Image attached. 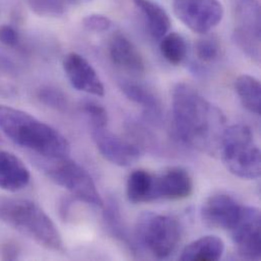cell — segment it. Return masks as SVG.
Listing matches in <instances>:
<instances>
[{
	"label": "cell",
	"mask_w": 261,
	"mask_h": 261,
	"mask_svg": "<svg viewBox=\"0 0 261 261\" xmlns=\"http://www.w3.org/2000/svg\"><path fill=\"white\" fill-rule=\"evenodd\" d=\"M172 109L174 126L182 142L208 153L219 151L226 119L196 89L178 84L172 95Z\"/></svg>",
	"instance_id": "1"
},
{
	"label": "cell",
	"mask_w": 261,
	"mask_h": 261,
	"mask_svg": "<svg viewBox=\"0 0 261 261\" xmlns=\"http://www.w3.org/2000/svg\"><path fill=\"white\" fill-rule=\"evenodd\" d=\"M0 129L15 144L44 159L69 156L70 143L66 137L24 111L0 105Z\"/></svg>",
	"instance_id": "2"
},
{
	"label": "cell",
	"mask_w": 261,
	"mask_h": 261,
	"mask_svg": "<svg viewBox=\"0 0 261 261\" xmlns=\"http://www.w3.org/2000/svg\"><path fill=\"white\" fill-rule=\"evenodd\" d=\"M0 221L46 249L64 251L60 232L36 202L0 195Z\"/></svg>",
	"instance_id": "3"
},
{
	"label": "cell",
	"mask_w": 261,
	"mask_h": 261,
	"mask_svg": "<svg viewBox=\"0 0 261 261\" xmlns=\"http://www.w3.org/2000/svg\"><path fill=\"white\" fill-rule=\"evenodd\" d=\"M224 165L233 175L247 180L260 176L261 154L252 130L244 124L226 127L220 149Z\"/></svg>",
	"instance_id": "4"
},
{
	"label": "cell",
	"mask_w": 261,
	"mask_h": 261,
	"mask_svg": "<svg viewBox=\"0 0 261 261\" xmlns=\"http://www.w3.org/2000/svg\"><path fill=\"white\" fill-rule=\"evenodd\" d=\"M181 232L176 218L151 212L141 214L135 226L136 243L159 259L173 254L180 242Z\"/></svg>",
	"instance_id": "5"
},
{
	"label": "cell",
	"mask_w": 261,
	"mask_h": 261,
	"mask_svg": "<svg viewBox=\"0 0 261 261\" xmlns=\"http://www.w3.org/2000/svg\"><path fill=\"white\" fill-rule=\"evenodd\" d=\"M42 169L54 183L67 189L74 198L94 206L103 207L104 201L93 178L69 156L45 159Z\"/></svg>",
	"instance_id": "6"
},
{
	"label": "cell",
	"mask_w": 261,
	"mask_h": 261,
	"mask_svg": "<svg viewBox=\"0 0 261 261\" xmlns=\"http://www.w3.org/2000/svg\"><path fill=\"white\" fill-rule=\"evenodd\" d=\"M174 13L190 31L206 34L224 17V6L220 0H174Z\"/></svg>",
	"instance_id": "7"
},
{
	"label": "cell",
	"mask_w": 261,
	"mask_h": 261,
	"mask_svg": "<svg viewBox=\"0 0 261 261\" xmlns=\"http://www.w3.org/2000/svg\"><path fill=\"white\" fill-rule=\"evenodd\" d=\"M260 211L254 206H243L241 218L231 230L239 255L247 260H258L261 256Z\"/></svg>",
	"instance_id": "8"
},
{
	"label": "cell",
	"mask_w": 261,
	"mask_h": 261,
	"mask_svg": "<svg viewBox=\"0 0 261 261\" xmlns=\"http://www.w3.org/2000/svg\"><path fill=\"white\" fill-rule=\"evenodd\" d=\"M243 206L232 195L219 192L211 195L201 207V219L205 225L222 229L232 230L239 222Z\"/></svg>",
	"instance_id": "9"
},
{
	"label": "cell",
	"mask_w": 261,
	"mask_h": 261,
	"mask_svg": "<svg viewBox=\"0 0 261 261\" xmlns=\"http://www.w3.org/2000/svg\"><path fill=\"white\" fill-rule=\"evenodd\" d=\"M92 136L102 155L114 165L127 167L140 156L141 150L136 143L123 139L107 127L92 129Z\"/></svg>",
	"instance_id": "10"
},
{
	"label": "cell",
	"mask_w": 261,
	"mask_h": 261,
	"mask_svg": "<svg viewBox=\"0 0 261 261\" xmlns=\"http://www.w3.org/2000/svg\"><path fill=\"white\" fill-rule=\"evenodd\" d=\"M63 70L70 85L77 91L102 97L104 85L92 64L77 53H69L63 59Z\"/></svg>",
	"instance_id": "11"
},
{
	"label": "cell",
	"mask_w": 261,
	"mask_h": 261,
	"mask_svg": "<svg viewBox=\"0 0 261 261\" xmlns=\"http://www.w3.org/2000/svg\"><path fill=\"white\" fill-rule=\"evenodd\" d=\"M192 191L193 181L185 169L171 168L153 176V200H180L189 197Z\"/></svg>",
	"instance_id": "12"
},
{
	"label": "cell",
	"mask_w": 261,
	"mask_h": 261,
	"mask_svg": "<svg viewBox=\"0 0 261 261\" xmlns=\"http://www.w3.org/2000/svg\"><path fill=\"white\" fill-rule=\"evenodd\" d=\"M109 54L112 62L131 75L139 76L144 73L143 57L133 42L122 34L112 37L109 45Z\"/></svg>",
	"instance_id": "13"
},
{
	"label": "cell",
	"mask_w": 261,
	"mask_h": 261,
	"mask_svg": "<svg viewBox=\"0 0 261 261\" xmlns=\"http://www.w3.org/2000/svg\"><path fill=\"white\" fill-rule=\"evenodd\" d=\"M31 174L24 163L14 153L0 150V189L16 192L25 188Z\"/></svg>",
	"instance_id": "14"
},
{
	"label": "cell",
	"mask_w": 261,
	"mask_h": 261,
	"mask_svg": "<svg viewBox=\"0 0 261 261\" xmlns=\"http://www.w3.org/2000/svg\"><path fill=\"white\" fill-rule=\"evenodd\" d=\"M121 90L133 103L139 105L148 120L159 123L162 119V105L158 97L144 86L135 82L124 81L121 83Z\"/></svg>",
	"instance_id": "15"
},
{
	"label": "cell",
	"mask_w": 261,
	"mask_h": 261,
	"mask_svg": "<svg viewBox=\"0 0 261 261\" xmlns=\"http://www.w3.org/2000/svg\"><path fill=\"white\" fill-rule=\"evenodd\" d=\"M225 251L224 241L215 235L201 237L187 245L180 256L183 261H216L222 258Z\"/></svg>",
	"instance_id": "16"
},
{
	"label": "cell",
	"mask_w": 261,
	"mask_h": 261,
	"mask_svg": "<svg viewBox=\"0 0 261 261\" xmlns=\"http://www.w3.org/2000/svg\"><path fill=\"white\" fill-rule=\"evenodd\" d=\"M134 6L143 16L149 34L158 40H161L169 33L171 19L167 11L153 0H132Z\"/></svg>",
	"instance_id": "17"
},
{
	"label": "cell",
	"mask_w": 261,
	"mask_h": 261,
	"mask_svg": "<svg viewBox=\"0 0 261 261\" xmlns=\"http://www.w3.org/2000/svg\"><path fill=\"white\" fill-rule=\"evenodd\" d=\"M153 176L146 170L132 172L126 184V194L132 203L151 202L153 200Z\"/></svg>",
	"instance_id": "18"
},
{
	"label": "cell",
	"mask_w": 261,
	"mask_h": 261,
	"mask_svg": "<svg viewBox=\"0 0 261 261\" xmlns=\"http://www.w3.org/2000/svg\"><path fill=\"white\" fill-rule=\"evenodd\" d=\"M235 90L242 105L249 112L255 115H260V82L252 75L242 74L236 80Z\"/></svg>",
	"instance_id": "19"
},
{
	"label": "cell",
	"mask_w": 261,
	"mask_h": 261,
	"mask_svg": "<svg viewBox=\"0 0 261 261\" xmlns=\"http://www.w3.org/2000/svg\"><path fill=\"white\" fill-rule=\"evenodd\" d=\"M103 206L105 207L103 218L107 230L113 237H115L117 240H119L120 242L128 246L129 249L134 251L135 245L131 240L130 236L128 235L117 202L114 199H109L106 203H104Z\"/></svg>",
	"instance_id": "20"
},
{
	"label": "cell",
	"mask_w": 261,
	"mask_h": 261,
	"mask_svg": "<svg viewBox=\"0 0 261 261\" xmlns=\"http://www.w3.org/2000/svg\"><path fill=\"white\" fill-rule=\"evenodd\" d=\"M236 16L235 30L260 36V6L256 0H237Z\"/></svg>",
	"instance_id": "21"
},
{
	"label": "cell",
	"mask_w": 261,
	"mask_h": 261,
	"mask_svg": "<svg viewBox=\"0 0 261 261\" xmlns=\"http://www.w3.org/2000/svg\"><path fill=\"white\" fill-rule=\"evenodd\" d=\"M160 50L164 58L173 65L181 64L188 54L186 40L176 32L168 33L161 39Z\"/></svg>",
	"instance_id": "22"
},
{
	"label": "cell",
	"mask_w": 261,
	"mask_h": 261,
	"mask_svg": "<svg viewBox=\"0 0 261 261\" xmlns=\"http://www.w3.org/2000/svg\"><path fill=\"white\" fill-rule=\"evenodd\" d=\"M195 53L201 62L210 63L217 60L221 53V45L215 37H204L195 44Z\"/></svg>",
	"instance_id": "23"
},
{
	"label": "cell",
	"mask_w": 261,
	"mask_h": 261,
	"mask_svg": "<svg viewBox=\"0 0 261 261\" xmlns=\"http://www.w3.org/2000/svg\"><path fill=\"white\" fill-rule=\"evenodd\" d=\"M82 111L87 116L92 129L107 127L108 114L102 105L94 101H86L82 104Z\"/></svg>",
	"instance_id": "24"
},
{
	"label": "cell",
	"mask_w": 261,
	"mask_h": 261,
	"mask_svg": "<svg viewBox=\"0 0 261 261\" xmlns=\"http://www.w3.org/2000/svg\"><path fill=\"white\" fill-rule=\"evenodd\" d=\"M39 100L46 105L55 110H64L67 106V99L64 93L55 87H43L38 92Z\"/></svg>",
	"instance_id": "25"
},
{
	"label": "cell",
	"mask_w": 261,
	"mask_h": 261,
	"mask_svg": "<svg viewBox=\"0 0 261 261\" xmlns=\"http://www.w3.org/2000/svg\"><path fill=\"white\" fill-rule=\"evenodd\" d=\"M30 8L41 16L57 17L64 13L61 0H27Z\"/></svg>",
	"instance_id": "26"
},
{
	"label": "cell",
	"mask_w": 261,
	"mask_h": 261,
	"mask_svg": "<svg viewBox=\"0 0 261 261\" xmlns=\"http://www.w3.org/2000/svg\"><path fill=\"white\" fill-rule=\"evenodd\" d=\"M83 25L86 30L90 32L103 33L108 31L111 28L112 21L108 16L104 14L93 13V14L87 15L83 19Z\"/></svg>",
	"instance_id": "27"
},
{
	"label": "cell",
	"mask_w": 261,
	"mask_h": 261,
	"mask_svg": "<svg viewBox=\"0 0 261 261\" xmlns=\"http://www.w3.org/2000/svg\"><path fill=\"white\" fill-rule=\"evenodd\" d=\"M18 42V34L14 28L8 24L0 25V43L4 46L13 47Z\"/></svg>",
	"instance_id": "28"
},
{
	"label": "cell",
	"mask_w": 261,
	"mask_h": 261,
	"mask_svg": "<svg viewBox=\"0 0 261 261\" xmlns=\"http://www.w3.org/2000/svg\"><path fill=\"white\" fill-rule=\"evenodd\" d=\"M20 253L19 246L16 242L8 241L3 243L0 247V257L3 260H15Z\"/></svg>",
	"instance_id": "29"
},
{
	"label": "cell",
	"mask_w": 261,
	"mask_h": 261,
	"mask_svg": "<svg viewBox=\"0 0 261 261\" xmlns=\"http://www.w3.org/2000/svg\"><path fill=\"white\" fill-rule=\"evenodd\" d=\"M69 203H70V201L68 200V199H66V198H64L63 200H62V202H61V205H60V214H61V216L65 219L66 217H67V215H68V211H69Z\"/></svg>",
	"instance_id": "30"
},
{
	"label": "cell",
	"mask_w": 261,
	"mask_h": 261,
	"mask_svg": "<svg viewBox=\"0 0 261 261\" xmlns=\"http://www.w3.org/2000/svg\"><path fill=\"white\" fill-rule=\"evenodd\" d=\"M0 142H1V138H0Z\"/></svg>",
	"instance_id": "31"
}]
</instances>
